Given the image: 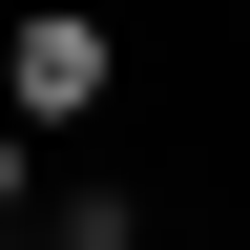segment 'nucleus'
<instances>
[{"label":"nucleus","mask_w":250,"mask_h":250,"mask_svg":"<svg viewBox=\"0 0 250 250\" xmlns=\"http://www.w3.org/2000/svg\"><path fill=\"white\" fill-rule=\"evenodd\" d=\"M83 104H104V21H83V0H42V21L0 42V125L42 146V125H83Z\"/></svg>","instance_id":"obj_1"},{"label":"nucleus","mask_w":250,"mask_h":250,"mask_svg":"<svg viewBox=\"0 0 250 250\" xmlns=\"http://www.w3.org/2000/svg\"><path fill=\"white\" fill-rule=\"evenodd\" d=\"M0 208H21V125H0Z\"/></svg>","instance_id":"obj_3"},{"label":"nucleus","mask_w":250,"mask_h":250,"mask_svg":"<svg viewBox=\"0 0 250 250\" xmlns=\"http://www.w3.org/2000/svg\"><path fill=\"white\" fill-rule=\"evenodd\" d=\"M42 250H125V208H62V229H42Z\"/></svg>","instance_id":"obj_2"},{"label":"nucleus","mask_w":250,"mask_h":250,"mask_svg":"<svg viewBox=\"0 0 250 250\" xmlns=\"http://www.w3.org/2000/svg\"><path fill=\"white\" fill-rule=\"evenodd\" d=\"M0 250H21V229H0Z\"/></svg>","instance_id":"obj_4"}]
</instances>
